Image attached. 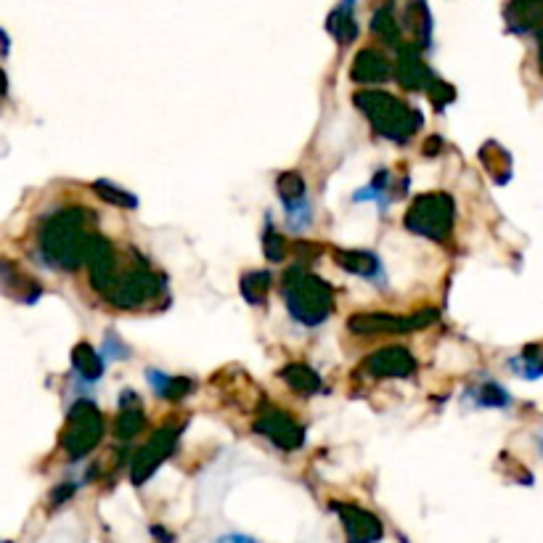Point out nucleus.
Instances as JSON below:
<instances>
[{"mask_svg": "<svg viewBox=\"0 0 543 543\" xmlns=\"http://www.w3.org/2000/svg\"><path fill=\"white\" fill-rule=\"evenodd\" d=\"M215 543H255L249 536H242V533H228V536H220Z\"/></svg>", "mask_w": 543, "mask_h": 543, "instance_id": "1", "label": "nucleus"}]
</instances>
